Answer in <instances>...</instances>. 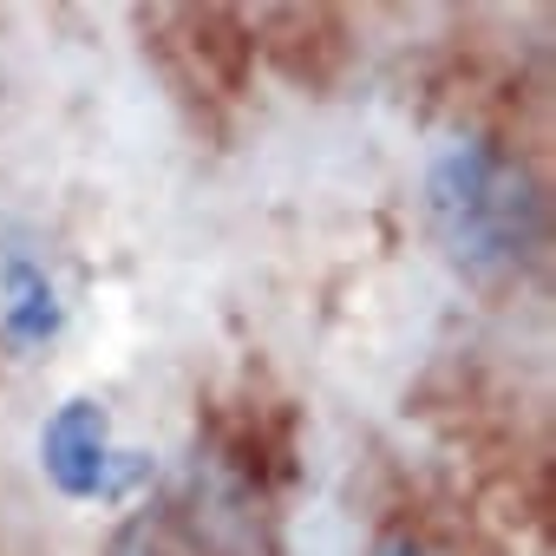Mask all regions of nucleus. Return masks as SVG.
<instances>
[{"mask_svg":"<svg viewBox=\"0 0 556 556\" xmlns=\"http://www.w3.org/2000/svg\"><path fill=\"white\" fill-rule=\"evenodd\" d=\"M426 216L445 255L478 275V282H504L517 275L536 242H543V203L536 184L523 177L517 157H504L484 138H458L432 157L426 170Z\"/></svg>","mask_w":556,"mask_h":556,"instance_id":"obj_1","label":"nucleus"},{"mask_svg":"<svg viewBox=\"0 0 556 556\" xmlns=\"http://www.w3.org/2000/svg\"><path fill=\"white\" fill-rule=\"evenodd\" d=\"M40 471L60 497H125L131 484L151 478V458L118 452L112 413L99 400H66L40 426Z\"/></svg>","mask_w":556,"mask_h":556,"instance_id":"obj_2","label":"nucleus"},{"mask_svg":"<svg viewBox=\"0 0 556 556\" xmlns=\"http://www.w3.org/2000/svg\"><path fill=\"white\" fill-rule=\"evenodd\" d=\"M66 308H60V289L53 275L34 262V255H0V334L14 348H47L60 334Z\"/></svg>","mask_w":556,"mask_h":556,"instance_id":"obj_3","label":"nucleus"},{"mask_svg":"<svg viewBox=\"0 0 556 556\" xmlns=\"http://www.w3.org/2000/svg\"><path fill=\"white\" fill-rule=\"evenodd\" d=\"M380 556H432V549H419L413 536H393V543H380Z\"/></svg>","mask_w":556,"mask_h":556,"instance_id":"obj_4","label":"nucleus"}]
</instances>
